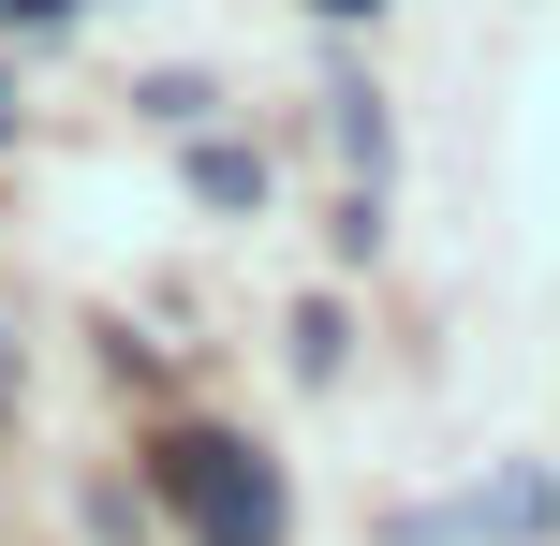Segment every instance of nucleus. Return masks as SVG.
<instances>
[{
	"mask_svg": "<svg viewBox=\"0 0 560 546\" xmlns=\"http://www.w3.org/2000/svg\"><path fill=\"white\" fill-rule=\"evenodd\" d=\"M163 502L192 518V546H280V473H266L236 429L163 443Z\"/></svg>",
	"mask_w": 560,
	"mask_h": 546,
	"instance_id": "1",
	"label": "nucleus"
},
{
	"mask_svg": "<svg viewBox=\"0 0 560 546\" xmlns=\"http://www.w3.org/2000/svg\"><path fill=\"white\" fill-rule=\"evenodd\" d=\"M325 15H369V0H325Z\"/></svg>",
	"mask_w": 560,
	"mask_h": 546,
	"instance_id": "2",
	"label": "nucleus"
}]
</instances>
